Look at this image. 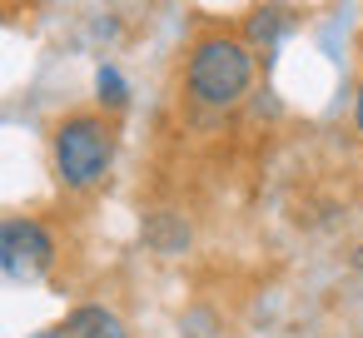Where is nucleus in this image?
<instances>
[{"mask_svg": "<svg viewBox=\"0 0 363 338\" xmlns=\"http://www.w3.org/2000/svg\"><path fill=\"white\" fill-rule=\"evenodd\" d=\"M115 159V130L100 115H65L55 125V174L70 189H95L110 174Z\"/></svg>", "mask_w": 363, "mask_h": 338, "instance_id": "f03ea898", "label": "nucleus"}, {"mask_svg": "<svg viewBox=\"0 0 363 338\" xmlns=\"http://www.w3.org/2000/svg\"><path fill=\"white\" fill-rule=\"evenodd\" d=\"M353 125H358V135H363V85H358V100H353Z\"/></svg>", "mask_w": 363, "mask_h": 338, "instance_id": "0eeeda50", "label": "nucleus"}, {"mask_svg": "<svg viewBox=\"0 0 363 338\" xmlns=\"http://www.w3.org/2000/svg\"><path fill=\"white\" fill-rule=\"evenodd\" d=\"M289 30H294V16H289L284 6H259V11L249 16V40H254V45H279Z\"/></svg>", "mask_w": 363, "mask_h": 338, "instance_id": "39448f33", "label": "nucleus"}, {"mask_svg": "<svg viewBox=\"0 0 363 338\" xmlns=\"http://www.w3.org/2000/svg\"><path fill=\"white\" fill-rule=\"evenodd\" d=\"M35 338H70L65 328H45V333H35Z\"/></svg>", "mask_w": 363, "mask_h": 338, "instance_id": "6e6552de", "label": "nucleus"}, {"mask_svg": "<svg viewBox=\"0 0 363 338\" xmlns=\"http://www.w3.org/2000/svg\"><path fill=\"white\" fill-rule=\"evenodd\" d=\"M358 264H363V254H358Z\"/></svg>", "mask_w": 363, "mask_h": 338, "instance_id": "1a4fd4ad", "label": "nucleus"}, {"mask_svg": "<svg viewBox=\"0 0 363 338\" xmlns=\"http://www.w3.org/2000/svg\"><path fill=\"white\" fill-rule=\"evenodd\" d=\"M95 90H100V105H105V110H125V100H130V90H125V75H120V70H110V65H100V75H95Z\"/></svg>", "mask_w": 363, "mask_h": 338, "instance_id": "423d86ee", "label": "nucleus"}, {"mask_svg": "<svg viewBox=\"0 0 363 338\" xmlns=\"http://www.w3.org/2000/svg\"><path fill=\"white\" fill-rule=\"evenodd\" d=\"M184 85L209 110L239 105L249 95V85H254V50H249V40H239V35H204L189 50Z\"/></svg>", "mask_w": 363, "mask_h": 338, "instance_id": "f257e3e1", "label": "nucleus"}, {"mask_svg": "<svg viewBox=\"0 0 363 338\" xmlns=\"http://www.w3.org/2000/svg\"><path fill=\"white\" fill-rule=\"evenodd\" d=\"M65 333L70 338H125V323L110 308H100V303H80V308H70Z\"/></svg>", "mask_w": 363, "mask_h": 338, "instance_id": "20e7f679", "label": "nucleus"}, {"mask_svg": "<svg viewBox=\"0 0 363 338\" xmlns=\"http://www.w3.org/2000/svg\"><path fill=\"white\" fill-rule=\"evenodd\" d=\"M55 264V239L45 224L35 219H6L0 224V274L16 283H35L45 278Z\"/></svg>", "mask_w": 363, "mask_h": 338, "instance_id": "7ed1b4c3", "label": "nucleus"}]
</instances>
